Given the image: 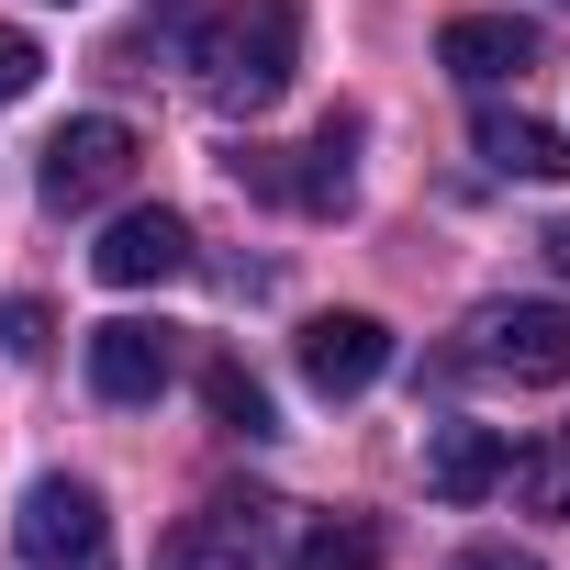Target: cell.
<instances>
[{
    "instance_id": "1",
    "label": "cell",
    "mask_w": 570,
    "mask_h": 570,
    "mask_svg": "<svg viewBox=\"0 0 570 570\" xmlns=\"http://www.w3.org/2000/svg\"><path fill=\"white\" fill-rule=\"evenodd\" d=\"M303 68V0H235L190 35V79L213 112H268Z\"/></svg>"
},
{
    "instance_id": "2",
    "label": "cell",
    "mask_w": 570,
    "mask_h": 570,
    "mask_svg": "<svg viewBox=\"0 0 570 570\" xmlns=\"http://www.w3.org/2000/svg\"><path fill=\"white\" fill-rule=\"evenodd\" d=\"M12 548H23V570H112V514H101V492H90V481L46 470V481H23Z\"/></svg>"
},
{
    "instance_id": "3",
    "label": "cell",
    "mask_w": 570,
    "mask_h": 570,
    "mask_svg": "<svg viewBox=\"0 0 570 570\" xmlns=\"http://www.w3.org/2000/svg\"><path fill=\"white\" fill-rule=\"evenodd\" d=\"M135 124L124 112H79L68 135H46V168H35V190H46V213H101L124 179H135Z\"/></svg>"
},
{
    "instance_id": "4",
    "label": "cell",
    "mask_w": 570,
    "mask_h": 570,
    "mask_svg": "<svg viewBox=\"0 0 570 570\" xmlns=\"http://www.w3.org/2000/svg\"><path fill=\"white\" fill-rule=\"evenodd\" d=\"M470 370L559 392L570 381V303H481L470 314Z\"/></svg>"
},
{
    "instance_id": "5",
    "label": "cell",
    "mask_w": 570,
    "mask_h": 570,
    "mask_svg": "<svg viewBox=\"0 0 570 570\" xmlns=\"http://www.w3.org/2000/svg\"><path fill=\"white\" fill-rule=\"evenodd\" d=\"M268 537H279L268 492H213L202 514H179L157 537V570H268Z\"/></svg>"
},
{
    "instance_id": "6",
    "label": "cell",
    "mask_w": 570,
    "mask_h": 570,
    "mask_svg": "<svg viewBox=\"0 0 570 570\" xmlns=\"http://www.w3.org/2000/svg\"><path fill=\"white\" fill-rule=\"evenodd\" d=\"M347 146H358V112H325V135H314L303 157H268V146H246V157H235V179H246V190H268V202H292V213H347V202H358V168H347Z\"/></svg>"
},
{
    "instance_id": "7",
    "label": "cell",
    "mask_w": 570,
    "mask_h": 570,
    "mask_svg": "<svg viewBox=\"0 0 570 570\" xmlns=\"http://www.w3.org/2000/svg\"><path fill=\"white\" fill-rule=\"evenodd\" d=\"M90 268L112 279V292H157V279H190V224H179L168 202H135V213H112V235L90 246Z\"/></svg>"
},
{
    "instance_id": "8",
    "label": "cell",
    "mask_w": 570,
    "mask_h": 570,
    "mask_svg": "<svg viewBox=\"0 0 570 570\" xmlns=\"http://www.w3.org/2000/svg\"><path fill=\"white\" fill-rule=\"evenodd\" d=\"M436 68H448L459 90H503V79L537 68V23H525V12H448V23H436Z\"/></svg>"
},
{
    "instance_id": "9",
    "label": "cell",
    "mask_w": 570,
    "mask_h": 570,
    "mask_svg": "<svg viewBox=\"0 0 570 570\" xmlns=\"http://www.w3.org/2000/svg\"><path fill=\"white\" fill-rule=\"evenodd\" d=\"M381 370H392V325H381V314H314V325H303V381H314L325 403L370 392Z\"/></svg>"
},
{
    "instance_id": "10",
    "label": "cell",
    "mask_w": 570,
    "mask_h": 570,
    "mask_svg": "<svg viewBox=\"0 0 570 570\" xmlns=\"http://www.w3.org/2000/svg\"><path fill=\"white\" fill-rule=\"evenodd\" d=\"M168 370H179L168 325H135V314H124V325H101V336H90V392H101V403H157V392H168Z\"/></svg>"
},
{
    "instance_id": "11",
    "label": "cell",
    "mask_w": 570,
    "mask_h": 570,
    "mask_svg": "<svg viewBox=\"0 0 570 570\" xmlns=\"http://www.w3.org/2000/svg\"><path fill=\"white\" fill-rule=\"evenodd\" d=\"M425 492L436 503H492L503 492V436L492 425H436L425 436Z\"/></svg>"
},
{
    "instance_id": "12",
    "label": "cell",
    "mask_w": 570,
    "mask_h": 570,
    "mask_svg": "<svg viewBox=\"0 0 570 570\" xmlns=\"http://www.w3.org/2000/svg\"><path fill=\"white\" fill-rule=\"evenodd\" d=\"M470 146H481V168H492V179H570V135H559V124H537V112H481V124H470Z\"/></svg>"
},
{
    "instance_id": "13",
    "label": "cell",
    "mask_w": 570,
    "mask_h": 570,
    "mask_svg": "<svg viewBox=\"0 0 570 570\" xmlns=\"http://www.w3.org/2000/svg\"><path fill=\"white\" fill-rule=\"evenodd\" d=\"M503 481H514V514L570 525V425H537L525 448H503Z\"/></svg>"
},
{
    "instance_id": "14",
    "label": "cell",
    "mask_w": 570,
    "mask_h": 570,
    "mask_svg": "<svg viewBox=\"0 0 570 570\" xmlns=\"http://www.w3.org/2000/svg\"><path fill=\"white\" fill-rule=\"evenodd\" d=\"M202 403H213V425H224V436H246V448H257V436H279V403H268V381H257L246 358H213V370H202Z\"/></svg>"
},
{
    "instance_id": "15",
    "label": "cell",
    "mask_w": 570,
    "mask_h": 570,
    "mask_svg": "<svg viewBox=\"0 0 570 570\" xmlns=\"http://www.w3.org/2000/svg\"><path fill=\"white\" fill-rule=\"evenodd\" d=\"M292 570H381V525L370 514H314L303 548H292Z\"/></svg>"
},
{
    "instance_id": "16",
    "label": "cell",
    "mask_w": 570,
    "mask_h": 570,
    "mask_svg": "<svg viewBox=\"0 0 570 570\" xmlns=\"http://www.w3.org/2000/svg\"><path fill=\"white\" fill-rule=\"evenodd\" d=\"M57 347V314L35 303V292H12V303H0V358H12V370H35Z\"/></svg>"
},
{
    "instance_id": "17",
    "label": "cell",
    "mask_w": 570,
    "mask_h": 570,
    "mask_svg": "<svg viewBox=\"0 0 570 570\" xmlns=\"http://www.w3.org/2000/svg\"><path fill=\"white\" fill-rule=\"evenodd\" d=\"M35 79H46V46H35L23 23H0V112H12V101H23Z\"/></svg>"
},
{
    "instance_id": "18",
    "label": "cell",
    "mask_w": 570,
    "mask_h": 570,
    "mask_svg": "<svg viewBox=\"0 0 570 570\" xmlns=\"http://www.w3.org/2000/svg\"><path fill=\"white\" fill-rule=\"evenodd\" d=\"M448 570H548V559H525V548H503V537H481V548H459Z\"/></svg>"
},
{
    "instance_id": "19",
    "label": "cell",
    "mask_w": 570,
    "mask_h": 570,
    "mask_svg": "<svg viewBox=\"0 0 570 570\" xmlns=\"http://www.w3.org/2000/svg\"><path fill=\"white\" fill-rule=\"evenodd\" d=\"M537 257H548V268H559V279H570V213H559V224H548V235H537Z\"/></svg>"
}]
</instances>
